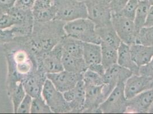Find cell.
I'll use <instances>...</instances> for the list:
<instances>
[{"mask_svg":"<svg viewBox=\"0 0 153 114\" xmlns=\"http://www.w3.org/2000/svg\"><path fill=\"white\" fill-rule=\"evenodd\" d=\"M7 64V92L9 94L19 82L37 69L36 57L19 38L4 44Z\"/></svg>","mask_w":153,"mask_h":114,"instance_id":"cell-1","label":"cell"},{"mask_svg":"<svg viewBox=\"0 0 153 114\" xmlns=\"http://www.w3.org/2000/svg\"><path fill=\"white\" fill-rule=\"evenodd\" d=\"M65 23L57 19L47 22L34 21L31 34L20 39L37 58L51 50L66 36L64 30Z\"/></svg>","mask_w":153,"mask_h":114,"instance_id":"cell-2","label":"cell"},{"mask_svg":"<svg viewBox=\"0 0 153 114\" xmlns=\"http://www.w3.org/2000/svg\"><path fill=\"white\" fill-rule=\"evenodd\" d=\"M64 30L66 35L83 42L101 44V39L96 32L95 24L88 18L66 22Z\"/></svg>","mask_w":153,"mask_h":114,"instance_id":"cell-3","label":"cell"},{"mask_svg":"<svg viewBox=\"0 0 153 114\" xmlns=\"http://www.w3.org/2000/svg\"><path fill=\"white\" fill-rule=\"evenodd\" d=\"M57 14L56 19L65 22L88 18L85 3L80 0H55Z\"/></svg>","mask_w":153,"mask_h":114,"instance_id":"cell-4","label":"cell"},{"mask_svg":"<svg viewBox=\"0 0 153 114\" xmlns=\"http://www.w3.org/2000/svg\"><path fill=\"white\" fill-rule=\"evenodd\" d=\"M111 0H85L88 10V18L96 27L111 23L112 13L110 7Z\"/></svg>","mask_w":153,"mask_h":114,"instance_id":"cell-5","label":"cell"},{"mask_svg":"<svg viewBox=\"0 0 153 114\" xmlns=\"http://www.w3.org/2000/svg\"><path fill=\"white\" fill-rule=\"evenodd\" d=\"M125 82H120L100 105L99 110L103 114L126 113L127 101L124 91Z\"/></svg>","mask_w":153,"mask_h":114,"instance_id":"cell-6","label":"cell"},{"mask_svg":"<svg viewBox=\"0 0 153 114\" xmlns=\"http://www.w3.org/2000/svg\"><path fill=\"white\" fill-rule=\"evenodd\" d=\"M42 96L53 113H70L69 103L65 99L63 93L59 91L48 79L44 84Z\"/></svg>","mask_w":153,"mask_h":114,"instance_id":"cell-7","label":"cell"},{"mask_svg":"<svg viewBox=\"0 0 153 114\" xmlns=\"http://www.w3.org/2000/svg\"><path fill=\"white\" fill-rule=\"evenodd\" d=\"M63 54L64 50L59 42L51 50L36 58L37 69L44 71L47 74L64 70L62 61Z\"/></svg>","mask_w":153,"mask_h":114,"instance_id":"cell-8","label":"cell"},{"mask_svg":"<svg viewBox=\"0 0 153 114\" xmlns=\"http://www.w3.org/2000/svg\"><path fill=\"white\" fill-rule=\"evenodd\" d=\"M111 23L122 42L131 46L136 44L138 34L134 21L121 14L112 15Z\"/></svg>","mask_w":153,"mask_h":114,"instance_id":"cell-9","label":"cell"},{"mask_svg":"<svg viewBox=\"0 0 153 114\" xmlns=\"http://www.w3.org/2000/svg\"><path fill=\"white\" fill-rule=\"evenodd\" d=\"M132 74H133L130 70L117 64L106 69L103 76L105 83L102 88L103 93L106 98H108L118 83L125 82Z\"/></svg>","mask_w":153,"mask_h":114,"instance_id":"cell-10","label":"cell"},{"mask_svg":"<svg viewBox=\"0 0 153 114\" xmlns=\"http://www.w3.org/2000/svg\"><path fill=\"white\" fill-rule=\"evenodd\" d=\"M47 78L54 86L62 93L76 86L77 83L83 79V74H74L66 70L47 74Z\"/></svg>","mask_w":153,"mask_h":114,"instance_id":"cell-11","label":"cell"},{"mask_svg":"<svg viewBox=\"0 0 153 114\" xmlns=\"http://www.w3.org/2000/svg\"><path fill=\"white\" fill-rule=\"evenodd\" d=\"M86 96L82 113H101L100 105L106 99L103 93V85L94 86L85 84Z\"/></svg>","mask_w":153,"mask_h":114,"instance_id":"cell-12","label":"cell"},{"mask_svg":"<svg viewBox=\"0 0 153 114\" xmlns=\"http://www.w3.org/2000/svg\"><path fill=\"white\" fill-rule=\"evenodd\" d=\"M153 103V89H149L128 99L126 113L145 114Z\"/></svg>","mask_w":153,"mask_h":114,"instance_id":"cell-13","label":"cell"},{"mask_svg":"<svg viewBox=\"0 0 153 114\" xmlns=\"http://www.w3.org/2000/svg\"><path fill=\"white\" fill-rule=\"evenodd\" d=\"M47 79V74L37 69L22 82L26 94L30 95L33 98L41 96L42 89Z\"/></svg>","mask_w":153,"mask_h":114,"instance_id":"cell-14","label":"cell"},{"mask_svg":"<svg viewBox=\"0 0 153 114\" xmlns=\"http://www.w3.org/2000/svg\"><path fill=\"white\" fill-rule=\"evenodd\" d=\"M152 79L146 76L132 74L125 82L124 91L127 99L150 89Z\"/></svg>","mask_w":153,"mask_h":114,"instance_id":"cell-15","label":"cell"},{"mask_svg":"<svg viewBox=\"0 0 153 114\" xmlns=\"http://www.w3.org/2000/svg\"><path fill=\"white\" fill-rule=\"evenodd\" d=\"M117 64L130 70L133 74L139 75L140 67L134 62L132 58L130 46L122 42L118 48Z\"/></svg>","mask_w":153,"mask_h":114,"instance_id":"cell-16","label":"cell"},{"mask_svg":"<svg viewBox=\"0 0 153 114\" xmlns=\"http://www.w3.org/2000/svg\"><path fill=\"white\" fill-rule=\"evenodd\" d=\"M131 57L139 67L149 62L153 58V47L135 44L130 46Z\"/></svg>","mask_w":153,"mask_h":114,"instance_id":"cell-17","label":"cell"},{"mask_svg":"<svg viewBox=\"0 0 153 114\" xmlns=\"http://www.w3.org/2000/svg\"><path fill=\"white\" fill-rule=\"evenodd\" d=\"M62 61L64 70L74 74H83L88 69V66L82 57H74L64 51Z\"/></svg>","mask_w":153,"mask_h":114,"instance_id":"cell-18","label":"cell"},{"mask_svg":"<svg viewBox=\"0 0 153 114\" xmlns=\"http://www.w3.org/2000/svg\"><path fill=\"white\" fill-rule=\"evenodd\" d=\"M96 28L97 33L101 39V42H103L118 49L121 43V41L115 32L112 23L106 25L96 27Z\"/></svg>","mask_w":153,"mask_h":114,"instance_id":"cell-19","label":"cell"},{"mask_svg":"<svg viewBox=\"0 0 153 114\" xmlns=\"http://www.w3.org/2000/svg\"><path fill=\"white\" fill-rule=\"evenodd\" d=\"M74 98L72 101L68 103L70 113H82L86 96V87L83 79L77 83L74 87Z\"/></svg>","mask_w":153,"mask_h":114,"instance_id":"cell-20","label":"cell"},{"mask_svg":"<svg viewBox=\"0 0 153 114\" xmlns=\"http://www.w3.org/2000/svg\"><path fill=\"white\" fill-rule=\"evenodd\" d=\"M82 57L88 67L92 64L101 63V44L84 42Z\"/></svg>","mask_w":153,"mask_h":114,"instance_id":"cell-21","label":"cell"},{"mask_svg":"<svg viewBox=\"0 0 153 114\" xmlns=\"http://www.w3.org/2000/svg\"><path fill=\"white\" fill-rule=\"evenodd\" d=\"M60 43L62 44L64 52L74 57H82L83 42L66 35Z\"/></svg>","mask_w":153,"mask_h":114,"instance_id":"cell-22","label":"cell"},{"mask_svg":"<svg viewBox=\"0 0 153 114\" xmlns=\"http://www.w3.org/2000/svg\"><path fill=\"white\" fill-rule=\"evenodd\" d=\"M101 64L105 69L117 64L118 49L101 42Z\"/></svg>","mask_w":153,"mask_h":114,"instance_id":"cell-23","label":"cell"},{"mask_svg":"<svg viewBox=\"0 0 153 114\" xmlns=\"http://www.w3.org/2000/svg\"><path fill=\"white\" fill-rule=\"evenodd\" d=\"M150 7L148 0L139 1L134 19L135 25L138 32L145 26Z\"/></svg>","mask_w":153,"mask_h":114,"instance_id":"cell-24","label":"cell"},{"mask_svg":"<svg viewBox=\"0 0 153 114\" xmlns=\"http://www.w3.org/2000/svg\"><path fill=\"white\" fill-rule=\"evenodd\" d=\"M7 95L10 98L12 102L13 111L14 113H16L19 104L26 95L25 91L22 85V83H17L16 86Z\"/></svg>","mask_w":153,"mask_h":114,"instance_id":"cell-25","label":"cell"},{"mask_svg":"<svg viewBox=\"0 0 153 114\" xmlns=\"http://www.w3.org/2000/svg\"><path fill=\"white\" fill-rule=\"evenodd\" d=\"M136 44L153 47V26H145L140 29Z\"/></svg>","mask_w":153,"mask_h":114,"instance_id":"cell-26","label":"cell"},{"mask_svg":"<svg viewBox=\"0 0 153 114\" xmlns=\"http://www.w3.org/2000/svg\"><path fill=\"white\" fill-rule=\"evenodd\" d=\"M32 114H51L53 113L50 107L45 102L43 97L33 98L30 110Z\"/></svg>","mask_w":153,"mask_h":114,"instance_id":"cell-27","label":"cell"},{"mask_svg":"<svg viewBox=\"0 0 153 114\" xmlns=\"http://www.w3.org/2000/svg\"><path fill=\"white\" fill-rule=\"evenodd\" d=\"M83 81L85 84L94 86H102L105 83L103 76L89 69L83 74Z\"/></svg>","mask_w":153,"mask_h":114,"instance_id":"cell-28","label":"cell"},{"mask_svg":"<svg viewBox=\"0 0 153 114\" xmlns=\"http://www.w3.org/2000/svg\"><path fill=\"white\" fill-rule=\"evenodd\" d=\"M138 2L139 0H129L126 5L118 14L127 19L134 21Z\"/></svg>","mask_w":153,"mask_h":114,"instance_id":"cell-29","label":"cell"},{"mask_svg":"<svg viewBox=\"0 0 153 114\" xmlns=\"http://www.w3.org/2000/svg\"><path fill=\"white\" fill-rule=\"evenodd\" d=\"M19 37V34L14 26L7 29H0V44L9 43Z\"/></svg>","mask_w":153,"mask_h":114,"instance_id":"cell-30","label":"cell"},{"mask_svg":"<svg viewBox=\"0 0 153 114\" xmlns=\"http://www.w3.org/2000/svg\"><path fill=\"white\" fill-rule=\"evenodd\" d=\"M54 1L55 0H36L32 7V12H40L50 9L54 6Z\"/></svg>","mask_w":153,"mask_h":114,"instance_id":"cell-31","label":"cell"},{"mask_svg":"<svg viewBox=\"0 0 153 114\" xmlns=\"http://www.w3.org/2000/svg\"><path fill=\"white\" fill-rule=\"evenodd\" d=\"M33 98L26 94L19 104L16 114H29L30 113Z\"/></svg>","mask_w":153,"mask_h":114,"instance_id":"cell-32","label":"cell"},{"mask_svg":"<svg viewBox=\"0 0 153 114\" xmlns=\"http://www.w3.org/2000/svg\"><path fill=\"white\" fill-rule=\"evenodd\" d=\"M139 75L153 79V58L149 62L140 67Z\"/></svg>","mask_w":153,"mask_h":114,"instance_id":"cell-33","label":"cell"},{"mask_svg":"<svg viewBox=\"0 0 153 114\" xmlns=\"http://www.w3.org/2000/svg\"><path fill=\"white\" fill-rule=\"evenodd\" d=\"M14 26V22L8 13L0 15V29H7Z\"/></svg>","mask_w":153,"mask_h":114,"instance_id":"cell-34","label":"cell"},{"mask_svg":"<svg viewBox=\"0 0 153 114\" xmlns=\"http://www.w3.org/2000/svg\"><path fill=\"white\" fill-rule=\"evenodd\" d=\"M129 0H111L110 2V7L112 15L117 14L126 5Z\"/></svg>","mask_w":153,"mask_h":114,"instance_id":"cell-35","label":"cell"},{"mask_svg":"<svg viewBox=\"0 0 153 114\" xmlns=\"http://www.w3.org/2000/svg\"><path fill=\"white\" fill-rule=\"evenodd\" d=\"M88 69L102 76L104 75L106 70L105 68L104 67V66L102 65L101 63L90 64L89 66Z\"/></svg>","mask_w":153,"mask_h":114,"instance_id":"cell-36","label":"cell"},{"mask_svg":"<svg viewBox=\"0 0 153 114\" xmlns=\"http://www.w3.org/2000/svg\"><path fill=\"white\" fill-rule=\"evenodd\" d=\"M36 0H17L14 5L26 9H32Z\"/></svg>","mask_w":153,"mask_h":114,"instance_id":"cell-37","label":"cell"},{"mask_svg":"<svg viewBox=\"0 0 153 114\" xmlns=\"http://www.w3.org/2000/svg\"><path fill=\"white\" fill-rule=\"evenodd\" d=\"M145 26H153V5L150 7Z\"/></svg>","mask_w":153,"mask_h":114,"instance_id":"cell-38","label":"cell"},{"mask_svg":"<svg viewBox=\"0 0 153 114\" xmlns=\"http://www.w3.org/2000/svg\"><path fill=\"white\" fill-rule=\"evenodd\" d=\"M148 113H151V114H153V103H152V104L151 105L150 107L149 110V111H148Z\"/></svg>","mask_w":153,"mask_h":114,"instance_id":"cell-39","label":"cell"},{"mask_svg":"<svg viewBox=\"0 0 153 114\" xmlns=\"http://www.w3.org/2000/svg\"><path fill=\"white\" fill-rule=\"evenodd\" d=\"M148 1H149V2L150 3V4L151 6L153 5V0H148Z\"/></svg>","mask_w":153,"mask_h":114,"instance_id":"cell-40","label":"cell"},{"mask_svg":"<svg viewBox=\"0 0 153 114\" xmlns=\"http://www.w3.org/2000/svg\"><path fill=\"white\" fill-rule=\"evenodd\" d=\"M150 89H153V79L151 81V84H150Z\"/></svg>","mask_w":153,"mask_h":114,"instance_id":"cell-41","label":"cell"},{"mask_svg":"<svg viewBox=\"0 0 153 114\" xmlns=\"http://www.w3.org/2000/svg\"><path fill=\"white\" fill-rule=\"evenodd\" d=\"M80 1H84L85 0H80Z\"/></svg>","mask_w":153,"mask_h":114,"instance_id":"cell-42","label":"cell"},{"mask_svg":"<svg viewBox=\"0 0 153 114\" xmlns=\"http://www.w3.org/2000/svg\"><path fill=\"white\" fill-rule=\"evenodd\" d=\"M139 1H142V0H139Z\"/></svg>","mask_w":153,"mask_h":114,"instance_id":"cell-43","label":"cell"}]
</instances>
